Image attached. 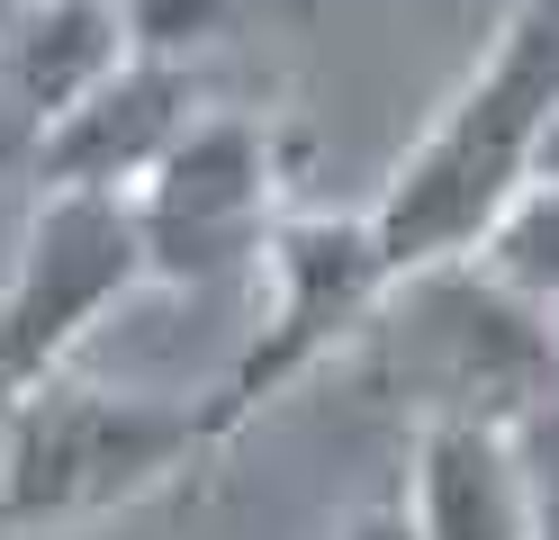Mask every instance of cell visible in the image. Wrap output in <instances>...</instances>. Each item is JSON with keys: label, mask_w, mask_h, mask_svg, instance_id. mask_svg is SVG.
Segmentation results:
<instances>
[{"label": "cell", "mask_w": 559, "mask_h": 540, "mask_svg": "<svg viewBox=\"0 0 559 540\" xmlns=\"http://www.w3.org/2000/svg\"><path fill=\"white\" fill-rule=\"evenodd\" d=\"M199 118L207 108H199V72L190 63L127 55L118 82H99L73 118H55L27 144V171H37V190H109V199H127Z\"/></svg>", "instance_id": "52a82bcc"}, {"label": "cell", "mask_w": 559, "mask_h": 540, "mask_svg": "<svg viewBox=\"0 0 559 540\" xmlns=\"http://www.w3.org/2000/svg\"><path fill=\"white\" fill-rule=\"evenodd\" d=\"M27 10H46V0H0V36H10V27L27 19Z\"/></svg>", "instance_id": "2e32d148"}, {"label": "cell", "mask_w": 559, "mask_h": 540, "mask_svg": "<svg viewBox=\"0 0 559 540\" xmlns=\"http://www.w3.org/2000/svg\"><path fill=\"white\" fill-rule=\"evenodd\" d=\"M145 271V235L135 207L109 190H37V216L19 235V262L0 279V379L37 387L55 379L73 343L91 334L118 298H135Z\"/></svg>", "instance_id": "5b68a950"}, {"label": "cell", "mask_w": 559, "mask_h": 540, "mask_svg": "<svg viewBox=\"0 0 559 540\" xmlns=\"http://www.w3.org/2000/svg\"><path fill=\"white\" fill-rule=\"evenodd\" d=\"M262 271H271V307H262V334L243 343V360L207 387V415H217V442H235L271 396H289L298 379H317L343 343L370 334V315L389 307V262L370 243V207L361 216H317V207H289L262 243Z\"/></svg>", "instance_id": "277c9868"}, {"label": "cell", "mask_w": 559, "mask_h": 540, "mask_svg": "<svg viewBox=\"0 0 559 540\" xmlns=\"http://www.w3.org/2000/svg\"><path fill=\"white\" fill-rule=\"evenodd\" d=\"M127 207H135L154 279H217L235 262H262V243L280 226V180H271L262 127L235 118V108H207L127 190Z\"/></svg>", "instance_id": "8992f818"}, {"label": "cell", "mask_w": 559, "mask_h": 540, "mask_svg": "<svg viewBox=\"0 0 559 540\" xmlns=\"http://www.w3.org/2000/svg\"><path fill=\"white\" fill-rule=\"evenodd\" d=\"M514 451H523V487H533V540H559V396L514 423Z\"/></svg>", "instance_id": "7c38bea8"}, {"label": "cell", "mask_w": 559, "mask_h": 540, "mask_svg": "<svg viewBox=\"0 0 559 540\" xmlns=\"http://www.w3.org/2000/svg\"><path fill=\"white\" fill-rule=\"evenodd\" d=\"M469 262L506 288V298H523L533 315L559 307V180H533L497 226H487V243L469 252Z\"/></svg>", "instance_id": "30bf717a"}, {"label": "cell", "mask_w": 559, "mask_h": 540, "mask_svg": "<svg viewBox=\"0 0 559 540\" xmlns=\"http://www.w3.org/2000/svg\"><path fill=\"white\" fill-rule=\"evenodd\" d=\"M27 144H37V135H27L10 108H0V171H10V163H27Z\"/></svg>", "instance_id": "5bb4252c"}, {"label": "cell", "mask_w": 559, "mask_h": 540, "mask_svg": "<svg viewBox=\"0 0 559 540\" xmlns=\"http://www.w3.org/2000/svg\"><path fill=\"white\" fill-rule=\"evenodd\" d=\"M533 180H559V108H550V135H542V163H533Z\"/></svg>", "instance_id": "9a60e30c"}, {"label": "cell", "mask_w": 559, "mask_h": 540, "mask_svg": "<svg viewBox=\"0 0 559 540\" xmlns=\"http://www.w3.org/2000/svg\"><path fill=\"white\" fill-rule=\"evenodd\" d=\"M118 10H127L135 55H171V63H190L226 27V0H118Z\"/></svg>", "instance_id": "8fae6325"}, {"label": "cell", "mask_w": 559, "mask_h": 540, "mask_svg": "<svg viewBox=\"0 0 559 540\" xmlns=\"http://www.w3.org/2000/svg\"><path fill=\"white\" fill-rule=\"evenodd\" d=\"M334 540H415V514H406V495H389V504H361V514L343 523Z\"/></svg>", "instance_id": "4fadbf2b"}, {"label": "cell", "mask_w": 559, "mask_h": 540, "mask_svg": "<svg viewBox=\"0 0 559 540\" xmlns=\"http://www.w3.org/2000/svg\"><path fill=\"white\" fill-rule=\"evenodd\" d=\"M127 55H135V36H127L118 0H46V10H27L0 36V108H10L27 135H46L55 118H73L99 82H118Z\"/></svg>", "instance_id": "9c48e42d"}, {"label": "cell", "mask_w": 559, "mask_h": 540, "mask_svg": "<svg viewBox=\"0 0 559 540\" xmlns=\"http://www.w3.org/2000/svg\"><path fill=\"white\" fill-rule=\"evenodd\" d=\"M550 108H559V0H514L478 72L433 108V127L406 144L389 190L370 199V243L389 279L469 262L487 226L533 190Z\"/></svg>", "instance_id": "6da1fadb"}, {"label": "cell", "mask_w": 559, "mask_h": 540, "mask_svg": "<svg viewBox=\"0 0 559 540\" xmlns=\"http://www.w3.org/2000/svg\"><path fill=\"white\" fill-rule=\"evenodd\" d=\"M361 343L389 360L397 387L415 396V423H425V415L523 423V415H542L559 396L550 387L559 379L550 324L523 298H506L478 262H442V271L397 279Z\"/></svg>", "instance_id": "3957f363"}, {"label": "cell", "mask_w": 559, "mask_h": 540, "mask_svg": "<svg viewBox=\"0 0 559 540\" xmlns=\"http://www.w3.org/2000/svg\"><path fill=\"white\" fill-rule=\"evenodd\" d=\"M10 406H19V387H10V379H0V423H10Z\"/></svg>", "instance_id": "e0dca14e"}, {"label": "cell", "mask_w": 559, "mask_h": 540, "mask_svg": "<svg viewBox=\"0 0 559 540\" xmlns=\"http://www.w3.org/2000/svg\"><path fill=\"white\" fill-rule=\"evenodd\" d=\"M217 451L226 442L207 396H145L55 370L19 387L10 423H0V540L91 531L109 514H135Z\"/></svg>", "instance_id": "7a4b0ae2"}, {"label": "cell", "mask_w": 559, "mask_h": 540, "mask_svg": "<svg viewBox=\"0 0 559 540\" xmlns=\"http://www.w3.org/2000/svg\"><path fill=\"white\" fill-rule=\"evenodd\" d=\"M415 540H533V487H523L514 423L425 415L406 459Z\"/></svg>", "instance_id": "ba28073f"}]
</instances>
